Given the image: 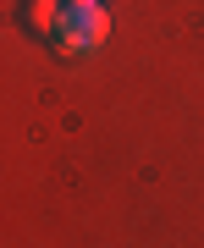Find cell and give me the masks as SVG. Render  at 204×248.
Segmentation results:
<instances>
[{
  "label": "cell",
  "instance_id": "cell-1",
  "mask_svg": "<svg viewBox=\"0 0 204 248\" xmlns=\"http://www.w3.org/2000/svg\"><path fill=\"white\" fill-rule=\"evenodd\" d=\"M110 39V11L99 0H66L55 22V50L61 55H94Z\"/></svg>",
  "mask_w": 204,
  "mask_h": 248
},
{
  "label": "cell",
  "instance_id": "cell-2",
  "mask_svg": "<svg viewBox=\"0 0 204 248\" xmlns=\"http://www.w3.org/2000/svg\"><path fill=\"white\" fill-rule=\"evenodd\" d=\"M61 6H66V0H22L17 22H22V28H28L33 39H55V22H61Z\"/></svg>",
  "mask_w": 204,
  "mask_h": 248
}]
</instances>
